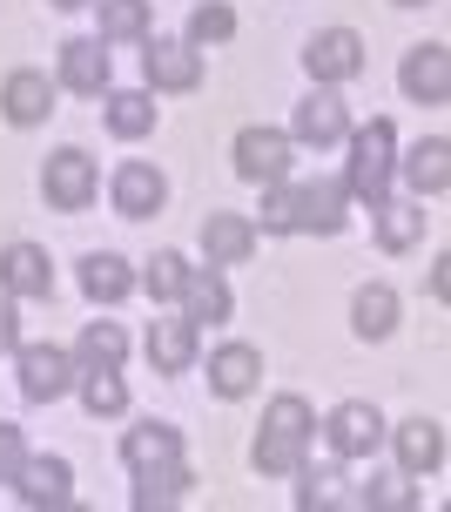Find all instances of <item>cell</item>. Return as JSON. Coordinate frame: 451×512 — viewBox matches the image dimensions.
I'll list each match as a JSON object with an SVG mask.
<instances>
[{"label": "cell", "instance_id": "obj_1", "mask_svg": "<svg viewBox=\"0 0 451 512\" xmlns=\"http://www.w3.org/2000/svg\"><path fill=\"white\" fill-rule=\"evenodd\" d=\"M263 230H344V182H303V189H283L270 182L263 196Z\"/></svg>", "mask_w": 451, "mask_h": 512}, {"label": "cell", "instance_id": "obj_2", "mask_svg": "<svg viewBox=\"0 0 451 512\" xmlns=\"http://www.w3.org/2000/svg\"><path fill=\"white\" fill-rule=\"evenodd\" d=\"M391 149H398V135H391V122H364L351 142V176H344V196H357V203L384 209V189H391Z\"/></svg>", "mask_w": 451, "mask_h": 512}, {"label": "cell", "instance_id": "obj_3", "mask_svg": "<svg viewBox=\"0 0 451 512\" xmlns=\"http://www.w3.org/2000/svg\"><path fill=\"white\" fill-rule=\"evenodd\" d=\"M303 445H310V405L303 398H276L256 438V472H297Z\"/></svg>", "mask_w": 451, "mask_h": 512}, {"label": "cell", "instance_id": "obj_4", "mask_svg": "<svg viewBox=\"0 0 451 512\" xmlns=\"http://www.w3.org/2000/svg\"><path fill=\"white\" fill-rule=\"evenodd\" d=\"M236 176L243 182H283L290 176V135H276V128H243V135H236Z\"/></svg>", "mask_w": 451, "mask_h": 512}, {"label": "cell", "instance_id": "obj_5", "mask_svg": "<svg viewBox=\"0 0 451 512\" xmlns=\"http://www.w3.org/2000/svg\"><path fill=\"white\" fill-rule=\"evenodd\" d=\"M303 68L317 81H351L357 68H364V41H357L351 27H330V34H317V41L303 48Z\"/></svg>", "mask_w": 451, "mask_h": 512}, {"label": "cell", "instance_id": "obj_6", "mask_svg": "<svg viewBox=\"0 0 451 512\" xmlns=\"http://www.w3.org/2000/svg\"><path fill=\"white\" fill-rule=\"evenodd\" d=\"M14 486H21L27 506H68V486H75V472H68V459H48V452H34L21 465H14Z\"/></svg>", "mask_w": 451, "mask_h": 512}, {"label": "cell", "instance_id": "obj_7", "mask_svg": "<svg viewBox=\"0 0 451 512\" xmlns=\"http://www.w3.org/2000/svg\"><path fill=\"white\" fill-rule=\"evenodd\" d=\"M68 384H75V364H68V351H54V344H27V351H21V391L34 398V405L61 398Z\"/></svg>", "mask_w": 451, "mask_h": 512}, {"label": "cell", "instance_id": "obj_8", "mask_svg": "<svg viewBox=\"0 0 451 512\" xmlns=\"http://www.w3.org/2000/svg\"><path fill=\"white\" fill-rule=\"evenodd\" d=\"M377 438H384V418H377V405L351 398V405L330 411V445H337V459H364V452H377Z\"/></svg>", "mask_w": 451, "mask_h": 512}, {"label": "cell", "instance_id": "obj_9", "mask_svg": "<svg viewBox=\"0 0 451 512\" xmlns=\"http://www.w3.org/2000/svg\"><path fill=\"white\" fill-rule=\"evenodd\" d=\"M48 203L54 209H88V196H95V162L81 149H61V155H48Z\"/></svg>", "mask_w": 451, "mask_h": 512}, {"label": "cell", "instance_id": "obj_10", "mask_svg": "<svg viewBox=\"0 0 451 512\" xmlns=\"http://www.w3.org/2000/svg\"><path fill=\"white\" fill-rule=\"evenodd\" d=\"M0 283H7L14 297H54L48 250H34V243H7V250H0Z\"/></svg>", "mask_w": 451, "mask_h": 512}, {"label": "cell", "instance_id": "obj_11", "mask_svg": "<svg viewBox=\"0 0 451 512\" xmlns=\"http://www.w3.org/2000/svg\"><path fill=\"white\" fill-rule=\"evenodd\" d=\"M142 68H149L155 88H196L202 81V54L189 48V41H149V54H142Z\"/></svg>", "mask_w": 451, "mask_h": 512}, {"label": "cell", "instance_id": "obj_12", "mask_svg": "<svg viewBox=\"0 0 451 512\" xmlns=\"http://www.w3.org/2000/svg\"><path fill=\"white\" fill-rule=\"evenodd\" d=\"M404 95H418V102H445L451 95V54L431 41V48H411L404 54Z\"/></svg>", "mask_w": 451, "mask_h": 512}, {"label": "cell", "instance_id": "obj_13", "mask_svg": "<svg viewBox=\"0 0 451 512\" xmlns=\"http://www.w3.org/2000/svg\"><path fill=\"white\" fill-rule=\"evenodd\" d=\"M162 196H169L162 169H149V162H122V169H115V209H122V216H155Z\"/></svg>", "mask_w": 451, "mask_h": 512}, {"label": "cell", "instance_id": "obj_14", "mask_svg": "<svg viewBox=\"0 0 451 512\" xmlns=\"http://www.w3.org/2000/svg\"><path fill=\"white\" fill-rule=\"evenodd\" d=\"M0 108H7V122H14V128H34V122H41V115L54 108L48 75H34V68L7 75V88H0Z\"/></svg>", "mask_w": 451, "mask_h": 512}, {"label": "cell", "instance_id": "obj_15", "mask_svg": "<svg viewBox=\"0 0 451 512\" xmlns=\"http://www.w3.org/2000/svg\"><path fill=\"white\" fill-rule=\"evenodd\" d=\"M297 142H317V149H330V142H344L351 135V115H344V102L337 95H310V102H297Z\"/></svg>", "mask_w": 451, "mask_h": 512}, {"label": "cell", "instance_id": "obj_16", "mask_svg": "<svg viewBox=\"0 0 451 512\" xmlns=\"http://www.w3.org/2000/svg\"><path fill=\"white\" fill-rule=\"evenodd\" d=\"M61 81L75 95H101L108 88V41H68L61 48Z\"/></svg>", "mask_w": 451, "mask_h": 512}, {"label": "cell", "instance_id": "obj_17", "mask_svg": "<svg viewBox=\"0 0 451 512\" xmlns=\"http://www.w3.org/2000/svg\"><path fill=\"white\" fill-rule=\"evenodd\" d=\"M149 364H155V371H169V378L189 371V364H196V324H189V317L155 324V331H149Z\"/></svg>", "mask_w": 451, "mask_h": 512}, {"label": "cell", "instance_id": "obj_18", "mask_svg": "<svg viewBox=\"0 0 451 512\" xmlns=\"http://www.w3.org/2000/svg\"><path fill=\"white\" fill-rule=\"evenodd\" d=\"M122 459L135 465V472H155V465L182 459V432L176 425H135V432L122 438Z\"/></svg>", "mask_w": 451, "mask_h": 512}, {"label": "cell", "instance_id": "obj_19", "mask_svg": "<svg viewBox=\"0 0 451 512\" xmlns=\"http://www.w3.org/2000/svg\"><path fill=\"white\" fill-rule=\"evenodd\" d=\"M202 250H209V263H243V256L256 250V230H250V216H209L202 223Z\"/></svg>", "mask_w": 451, "mask_h": 512}, {"label": "cell", "instance_id": "obj_20", "mask_svg": "<svg viewBox=\"0 0 451 512\" xmlns=\"http://www.w3.org/2000/svg\"><path fill=\"white\" fill-rule=\"evenodd\" d=\"M398 459H404V472H411V479H418V472H438V465H445V432H438L431 418L398 425Z\"/></svg>", "mask_w": 451, "mask_h": 512}, {"label": "cell", "instance_id": "obj_21", "mask_svg": "<svg viewBox=\"0 0 451 512\" xmlns=\"http://www.w3.org/2000/svg\"><path fill=\"white\" fill-rule=\"evenodd\" d=\"M142 486H135V506L142 512H155V506H176V499H189V486H196V472L182 459H169V465H155V472H135Z\"/></svg>", "mask_w": 451, "mask_h": 512}, {"label": "cell", "instance_id": "obj_22", "mask_svg": "<svg viewBox=\"0 0 451 512\" xmlns=\"http://www.w3.org/2000/svg\"><path fill=\"white\" fill-rule=\"evenodd\" d=\"M404 176L418 182V196H445V189H451V142H445V135L418 142L411 162H404Z\"/></svg>", "mask_w": 451, "mask_h": 512}, {"label": "cell", "instance_id": "obj_23", "mask_svg": "<svg viewBox=\"0 0 451 512\" xmlns=\"http://www.w3.org/2000/svg\"><path fill=\"white\" fill-rule=\"evenodd\" d=\"M256 378H263V358H256L250 344H229V351H216V358H209V384H216L223 398H243Z\"/></svg>", "mask_w": 451, "mask_h": 512}, {"label": "cell", "instance_id": "obj_24", "mask_svg": "<svg viewBox=\"0 0 451 512\" xmlns=\"http://www.w3.org/2000/svg\"><path fill=\"white\" fill-rule=\"evenodd\" d=\"M182 297H189V324H196V331L229 317V290H223L216 270H189V277H182Z\"/></svg>", "mask_w": 451, "mask_h": 512}, {"label": "cell", "instance_id": "obj_25", "mask_svg": "<svg viewBox=\"0 0 451 512\" xmlns=\"http://www.w3.org/2000/svg\"><path fill=\"white\" fill-rule=\"evenodd\" d=\"M128 283H135V277H128L122 256H88V263H81V290H88L95 304H122Z\"/></svg>", "mask_w": 451, "mask_h": 512}, {"label": "cell", "instance_id": "obj_26", "mask_svg": "<svg viewBox=\"0 0 451 512\" xmlns=\"http://www.w3.org/2000/svg\"><path fill=\"white\" fill-rule=\"evenodd\" d=\"M351 324H357V337H384L391 324H398V297H391L384 283H364L357 304H351Z\"/></svg>", "mask_w": 451, "mask_h": 512}, {"label": "cell", "instance_id": "obj_27", "mask_svg": "<svg viewBox=\"0 0 451 512\" xmlns=\"http://www.w3.org/2000/svg\"><path fill=\"white\" fill-rule=\"evenodd\" d=\"M101 7V41H142L149 34V0H95Z\"/></svg>", "mask_w": 451, "mask_h": 512}, {"label": "cell", "instance_id": "obj_28", "mask_svg": "<svg viewBox=\"0 0 451 512\" xmlns=\"http://www.w3.org/2000/svg\"><path fill=\"white\" fill-rule=\"evenodd\" d=\"M81 405L95 411V418H115L128 405V384L115 378V364H88V378H81Z\"/></svg>", "mask_w": 451, "mask_h": 512}, {"label": "cell", "instance_id": "obj_29", "mask_svg": "<svg viewBox=\"0 0 451 512\" xmlns=\"http://www.w3.org/2000/svg\"><path fill=\"white\" fill-rule=\"evenodd\" d=\"M303 472V492H297V506H357V492H344V479L337 472H317V465H297Z\"/></svg>", "mask_w": 451, "mask_h": 512}, {"label": "cell", "instance_id": "obj_30", "mask_svg": "<svg viewBox=\"0 0 451 512\" xmlns=\"http://www.w3.org/2000/svg\"><path fill=\"white\" fill-rule=\"evenodd\" d=\"M108 128H115V135H149L155 102L149 95H108Z\"/></svg>", "mask_w": 451, "mask_h": 512}, {"label": "cell", "instance_id": "obj_31", "mask_svg": "<svg viewBox=\"0 0 451 512\" xmlns=\"http://www.w3.org/2000/svg\"><path fill=\"white\" fill-rule=\"evenodd\" d=\"M384 223H377V243L384 250H411L418 236H425V209H377Z\"/></svg>", "mask_w": 451, "mask_h": 512}, {"label": "cell", "instance_id": "obj_32", "mask_svg": "<svg viewBox=\"0 0 451 512\" xmlns=\"http://www.w3.org/2000/svg\"><path fill=\"white\" fill-rule=\"evenodd\" d=\"M229 34H236V14H229L223 0H209V7L189 14V48H209V41H229Z\"/></svg>", "mask_w": 451, "mask_h": 512}, {"label": "cell", "instance_id": "obj_33", "mask_svg": "<svg viewBox=\"0 0 451 512\" xmlns=\"http://www.w3.org/2000/svg\"><path fill=\"white\" fill-rule=\"evenodd\" d=\"M81 358H88V364H122L128 358L122 324H88V331H81Z\"/></svg>", "mask_w": 451, "mask_h": 512}, {"label": "cell", "instance_id": "obj_34", "mask_svg": "<svg viewBox=\"0 0 451 512\" xmlns=\"http://www.w3.org/2000/svg\"><path fill=\"white\" fill-rule=\"evenodd\" d=\"M182 277H189V263H182L176 250H162L149 263V277H142V283H149V297H182Z\"/></svg>", "mask_w": 451, "mask_h": 512}, {"label": "cell", "instance_id": "obj_35", "mask_svg": "<svg viewBox=\"0 0 451 512\" xmlns=\"http://www.w3.org/2000/svg\"><path fill=\"white\" fill-rule=\"evenodd\" d=\"M357 506H377V512H411V506H418V492L404 486V479H371V492H357Z\"/></svg>", "mask_w": 451, "mask_h": 512}, {"label": "cell", "instance_id": "obj_36", "mask_svg": "<svg viewBox=\"0 0 451 512\" xmlns=\"http://www.w3.org/2000/svg\"><path fill=\"white\" fill-rule=\"evenodd\" d=\"M14 465H21V432L0 425V479H14Z\"/></svg>", "mask_w": 451, "mask_h": 512}, {"label": "cell", "instance_id": "obj_37", "mask_svg": "<svg viewBox=\"0 0 451 512\" xmlns=\"http://www.w3.org/2000/svg\"><path fill=\"white\" fill-rule=\"evenodd\" d=\"M14 337H21L14 331V304H0V351H14Z\"/></svg>", "mask_w": 451, "mask_h": 512}, {"label": "cell", "instance_id": "obj_38", "mask_svg": "<svg viewBox=\"0 0 451 512\" xmlns=\"http://www.w3.org/2000/svg\"><path fill=\"white\" fill-rule=\"evenodd\" d=\"M54 7H95V0H54Z\"/></svg>", "mask_w": 451, "mask_h": 512}, {"label": "cell", "instance_id": "obj_39", "mask_svg": "<svg viewBox=\"0 0 451 512\" xmlns=\"http://www.w3.org/2000/svg\"><path fill=\"white\" fill-rule=\"evenodd\" d=\"M398 7H425V0H398Z\"/></svg>", "mask_w": 451, "mask_h": 512}]
</instances>
